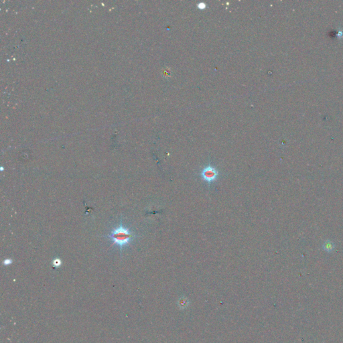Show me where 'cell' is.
I'll list each match as a JSON object with an SVG mask.
<instances>
[{"instance_id":"cell-1","label":"cell","mask_w":343,"mask_h":343,"mask_svg":"<svg viewBox=\"0 0 343 343\" xmlns=\"http://www.w3.org/2000/svg\"><path fill=\"white\" fill-rule=\"evenodd\" d=\"M135 237V235L133 233L123 225L121 221L119 226L113 229L111 234L105 236V237L111 239L115 245L119 246L121 251L123 247L127 245Z\"/></svg>"},{"instance_id":"cell-2","label":"cell","mask_w":343,"mask_h":343,"mask_svg":"<svg viewBox=\"0 0 343 343\" xmlns=\"http://www.w3.org/2000/svg\"><path fill=\"white\" fill-rule=\"evenodd\" d=\"M219 175L218 171L211 166H206L204 168L201 172V176L204 180L208 183H211L215 181Z\"/></svg>"},{"instance_id":"cell-3","label":"cell","mask_w":343,"mask_h":343,"mask_svg":"<svg viewBox=\"0 0 343 343\" xmlns=\"http://www.w3.org/2000/svg\"><path fill=\"white\" fill-rule=\"evenodd\" d=\"M335 247V244L329 240L326 241L323 244V249L326 251L328 252V253H330V252H332L333 250H334Z\"/></svg>"},{"instance_id":"cell-4","label":"cell","mask_w":343,"mask_h":343,"mask_svg":"<svg viewBox=\"0 0 343 343\" xmlns=\"http://www.w3.org/2000/svg\"><path fill=\"white\" fill-rule=\"evenodd\" d=\"M188 301L185 297H182V298H180L179 300V306L180 308H186V307L188 306Z\"/></svg>"},{"instance_id":"cell-5","label":"cell","mask_w":343,"mask_h":343,"mask_svg":"<svg viewBox=\"0 0 343 343\" xmlns=\"http://www.w3.org/2000/svg\"><path fill=\"white\" fill-rule=\"evenodd\" d=\"M61 263H62V262H61V260L59 258L54 259L53 261V266L54 267H60L61 265Z\"/></svg>"},{"instance_id":"cell-6","label":"cell","mask_w":343,"mask_h":343,"mask_svg":"<svg viewBox=\"0 0 343 343\" xmlns=\"http://www.w3.org/2000/svg\"><path fill=\"white\" fill-rule=\"evenodd\" d=\"M12 260H5L4 261V263L5 265H9V264L12 263Z\"/></svg>"}]
</instances>
